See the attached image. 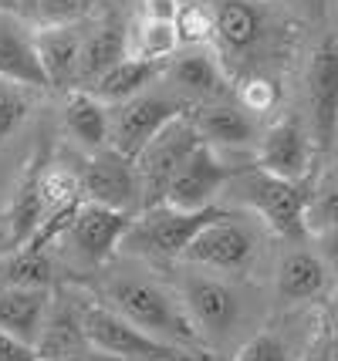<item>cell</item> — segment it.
Wrapping results in <instances>:
<instances>
[{
  "label": "cell",
  "mask_w": 338,
  "mask_h": 361,
  "mask_svg": "<svg viewBox=\"0 0 338 361\" xmlns=\"http://www.w3.org/2000/svg\"><path fill=\"white\" fill-rule=\"evenodd\" d=\"M24 115H28V98H24V92H20L17 85L0 78V142L24 122Z\"/></svg>",
  "instance_id": "obj_30"
},
{
  "label": "cell",
  "mask_w": 338,
  "mask_h": 361,
  "mask_svg": "<svg viewBox=\"0 0 338 361\" xmlns=\"http://www.w3.org/2000/svg\"><path fill=\"white\" fill-rule=\"evenodd\" d=\"M126 27L119 24V20H105L102 27L88 34L85 41H81V54H78V75L75 81H92L95 85L105 71H112L119 61H126L129 58V51H126Z\"/></svg>",
  "instance_id": "obj_18"
},
{
  "label": "cell",
  "mask_w": 338,
  "mask_h": 361,
  "mask_svg": "<svg viewBox=\"0 0 338 361\" xmlns=\"http://www.w3.org/2000/svg\"><path fill=\"white\" fill-rule=\"evenodd\" d=\"M258 169L277 179L301 183L311 169V139L301 128L298 118H281L277 126L267 128V135L260 139Z\"/></svg>",
  "instance_id": "obj_12"
},
{
  "label": "cell",
  "mask_w": 338,
  "mask_h": 361,
  "mask_svg": "<svg viewBox=\"0 0 338 361\" xmlns=\"http://www.w3.org/2000/svg\"><path fill=\"white\" fill-rule=\"evenodd\" d=\"M54 264L48 250L17 247L0 257V290H51Z\"/></svg>",
  "instance_id": "obj_20"
},
{
  "label": "cell",
  "mask_w": 338,
  "mask_h": 361,
  "mask_svg": "<svg viewBox=\"0 0 338 361\" xmlns=\"http://www.w3.org/2000/svg\"><path fill=\"white\" fill-rule=\"evenodd\" d=\"M308 109L318 149H332L338 135V41L325 37L308 64Z\"/></svg>",
  "instance_id": "obj_9"
},
{
  "label": "cell",
  "mask_w": 338,
  "mask_h": 361,
  "mask_svg": "<svg viewBox=\"0 0 338 361\" xmlns=\"http://www.w3.org/2000/svg\"><path fill=\"white\" fill-rule=\"evenodd\" d=\"M234 361H288V348L277 334H254L247 345L234 355Z\"/></svg>",
  "instance_id": "obj_31"
},
{
  "label": "cell",
  "mask_w": 338,
  "mask_h": 361,
  "mask_svg": "<svg viewBox=\"0 0 338 361\" xmlns=\"http://www.w3.org/2000/svg\"><path fill=\"white\" fill-rule=\"evenodd\" d=\"M332 338H338V314L332 317Z\"/></svg>",
  "instance_id": "obj_40"
},
{
  "label": "cell",
  "mask_w": 338,
  "mask_h": 361,
  "mask_svg": "<svg viewBox=\"0 0 338 361\" xmlns=\"http://www.w3.org/2000/svg\"><path fill=\"white\" fill-rule=\"evenodd\" d=\"M230 179V169L217 159L213 145L200 142L190 156L183 159L169 186L162 192V206H173V209H183V213H200V209H210L213 206V196L224 189V183Z\"/></svg>",
  "instance_id": "obj_7"
},
{
  "label": "cell",
  "mask_w": 338,
  "mask_h": 361,
  "mask_svg": "<svg viewBox=\"0 0 338 361\" xmlns=\"http://www.w3.org/2000/svg\"><path fill=\"white\" fill-rule=\"evenodd\" d=\"M325 283H328V267L318 253L294 250L281 260V270H277L281 300H311L325 290Z\"/></svg>",
  "instance_id": "obj_21"
},
{
  "label": "cell",
  "mask_w": 338,
  "mask_h": 361,
  "mask_svg": "<svg viewBox=\"0 0 338 361\" xmlns=\"http://www.w3.org/2000/svg\"><path fill=\"white\" fill-rule=\"evenodd\" d=\"M318 243H322V264L325 267H332V270H338V230L318 236Z\"/></svg>",
  "instance_id": "obj_36"
},
{
  "label": "cell",
  "mask_w": 338,
  "mask_h": 361,
  "mask_svg": "<svg viewBox=\"0 0 338 361\" xmlns=\"http://www.w3.org/2000/svg\"><path fill=\"white\" fill-rule=\"evenodd\" d=\"M213 34L224 41L230 51H243L258 41L260 34V14L254 4L247 0H224L213 11Z\"/></svg>",
  "instance_id": "obj_25"
},
{
  "label": "cell",
  "mask_w": 338,
  "mask_h": 361,
  "mask_svg": "<svg viewBox=\"0 0 338 361\" xmlns=\"http://www.w3.org/2000/svg\"><path fill=\"white\" fill-rule=\"evenodd\" d=\"M4 243H7V223L0 220V247H4Z\"/></svg>",
  "instance_id": "obj_39"
},
{
  "label": "cell",
  "mask_w": 338,
  "mask_h": 361,
  "mask_svg": "<svg viewBox=\"0 0 338 361\" xmlns=\"http://www.w3.org/2000/svg\"><path fill=\"white\" fill-rule=\"evenodd\" d=\"M58 361H85V355H78V358H58Z\"/></svg>",
  "instance_id": "obj_41"
},
{
  "label": "cell",
  "mask_w": 338,
  "mask_h": 361,
  "mask_svg": "<svg viewBox=\"0 0 338 361\" xmlns=\"http://www.w3.org/2000/svg\"><path fill=\"white\" fill-rule=\"evenodd\" d=\"M176 27L166 24V20H143V24H135V34H126V51L135 61L162 64L166 54L176 51Z\"/></svg>",
  "instance_id": "obj_26"
},
{
  "label": "cell",
  "mask_w": 338,
  "mask_h": 361,
  "mask_svg": "<svg viewBox=\"0 0 338 361\" xmlns=\"http://www.w3.org/2000/svg\"><path fill=\"white\" fill-rule=\"evenodd\" d=\"M34 351H37V361H58V358H78V355H85L88 345H85V334H81L78 311L75 314L71 311L48 314Z\"/></svg>",
  "instance_id": "obj_24"
},
{
  "label": "cell",
  "mask_w": 338,
  "mask_h": 361,
  "mask_svg": "<svg viewBox=\"0 0 338 361\" xmlns=\"http://www.w3.org/2000/svg\"><path fill=\"white\" fill-rule=\"evenodd\" d=\"M190 122H193L200 142H207V145L241 149V145L254 142V122L234 105H203V109H196Z\"/></svg>",
  "instance_id": "obj_19"
},
{
  "label": "cell",
  "mask_w": 338,
  "mask_h": 361,
  "mask_svg": "<svg viewBox=\"0 0 338 361\" xmlns=\"http://www.w3.org/2000/svg\"><path fill=\"white\" fill-rule=\"evenodd\" d=\"M129 223H132V216L122 213V209H109V206H98V203H81L68 236H71V247L78 250L81 260L105 264L122 247V236L129 230Z\"/></svg>",
  "instance_id": "obj_11"
},
{
  "label": "cell",
  "mask_w": 338,
  "mask_h": 361,
  "mask_svg": "<svg viewBox=\"0 0 338 361\" xmlns=\"http://www.w3.org/2000/svg\"><path fill=\"white\" fill-rule=\"evenodd\" d=\"M176 115H183V111L169 98H156V94L129 98L109 115V142L119 156L135 162V156L156 139V132L162 126H169Z\"/></svg>",
  "instance_id": "obj_6"
},
{
  "label": "cell",
  "mask_w": 338,
  "mask_h": 361,
  "mask_svg": "<svg viewBox=\"0 0 338 361\" xmlns=\"http://www.w3.org/2000/svg\"><path fill=\"white\" fill-rule=\"evenodd\" d=\"M315 361H338V338H328V341L318 348V358Z\"/></svg>",
  "instance_id": "obj_37"
},
{
  "label": "cell",
  "mask_w": 338,
  "mask_h": 361,
  "mask_svg": "<svg viewBox=\"0 0 338 361\" xmlns=\"http://www.w3.org/2000/svg\"><path fill=\"white\" fill-rule=\"evenodd\" d=\"M241 102L247 111H271L277 105V85L267 78H251L243 81Z\"/></svg>",
  "instance_id": "obj_32"
},
{
  "label": "cell",
  "mask_w": 338,
  "mask_h": 361,
  "mask_svg": "<svg viewBox=\"0 0 338 361\" xmlns=\"http://www.w3.org/2000/svg\"><path fill=\"white\" fill-rule=\"evenodd\" d=\"M179 11V0H143V20H166L173 24Z\"/></svg>",
  "instance_id": "obj_35"
},
{
  "label": "cell",
  "mask_w": 338,
  "mask_h": 361,
  "mask_svg": "<svg viewBox=\"0 0 338 361\" xmlns=\"http://www.w3.org/2000/svg\"><path fill=\"white\" fill-rule=\"evenodd\" d=\"M254 250H258V243H254V233L241 226L237 220H230V216H217V220H210L200 233L190 240V247L183 250L179 260H186V264H196V267H210V270H227V274H234V270H243L251 260H254Z\"/></svg>",
  "instance_id": "obj_8"
},
{
  "label": "cell",
  "mask_w": 338,
  "mask_h": 361,
  "mask_svg": "<svg viewBox=\"0 0 338 361\" xmlns=\"http://www.w3.org/2000/svg\"><path fill=\"white\" fill-rule=\"evenodd\" d=\"M0 78L17 88H48V78L34 54L31 31L4 11H0Z\"/></svg>",
  "instance_id": "obj_16"
},
{
  "label": "cell",
  "mask_w": 338,
  "mask_h": 361,
  "mask_svg": "<svg viewBox=\"0 0 338 361\" xmlns=\"http://www.w3.org/2000/svg\"><path fill=\"white\" fill-rule=\"evenodd\" d=\"M173 27L183 44H203L207 37H213V14L200 4H179Z\"/></svg>",
  "instance_id": "obj_29"
},
{
  "label": "cell",
  "mask_w": 338,
  "mask_h": 361,
  "mask_svg": "<svg viewBox=\"0 0 338 361\" xmlns=\"http://www.w3.org/2000/svg\"><path fill=\"white\" fill-rule=\"evenodd\" d=\"M78 186H81V200L109 206V209H122V213H129L135 200H139L135 162L119 156L115 149H98L95 156L85 162Z\"/></svg>",
  "instance_id": "obj_10"
},
{
  "label": "cell",
  "mask_w": 338,
  "mask_h": 361,
  "mask_svg": "<svg viewBox=\"0 0 338 361\" xmlns=\"http://www.w3.org/2000/svg\"><path fill=\"white\" fill-rule=\"evenodd\" d=\"M41 11L51 24H75L78 14L85 11V0H44Z\"/></svg>",
  "instance_id": "obj_33"
},
{
  "label": "cell",
  "mask_w": 338,
  "mask_h": 361,
  "mask_svg": "<svg viewBox=\"0 0 338 361\" xmlns=\"http://www.w3.org/2000/svg\"><path fill=\"white\" fill-rule=\"evenodd\" d=\"M109 300H112L115 314H122L129 324H135L156 341H166L173 348H200L203 341L183 300H176L169 290H162L159 283L145 281V277L109 281Z\"/></svg>",
  "instance_id": "obj_1"
},
{
  "label": "cell",
  "mask_w": 338,
  "mask_h": 361,
  "mask_svg": "<svg viewBox=\"0 0 338 361\" xmlns=\"http://www.w3.org/2000/svg\"><path fill=\"white\" fill-rule=\"evenodd\" d=\"M34 54L41 61V71L48 78V88H65L75 85L78 75V54L85 34L78 31V24H51L34 31Z\"/></svg>",
  "instance_id": "obj_15"
},
{
  "label": "cell",
  "mask_w": 338,
  "mask_h": 361,
  "mask_svg": "<svg viewBox=\"0 0 338 361\" xmlns=\"http://www.w3.org/2000/svg\"><path fill=\"white\" fill-rule=\"evenodd\" d=\"M332 230H338V186L315 192L305 209V233L325 236Z\"/></svg>",
  "instance_id": "obj_28"
},
{
  "label": "cell",
  "mask_w": 338,
  "mask_h": 361,
  "mask_svg": "<svg viewBox=\"0 0 338 361\" xmlns=\"http://www.w3.org/2000/svg\"><path fill=\"white\" fill-rule=\"evenodd\" d=\"M169 75L176 81V88L190 94H217L220 92V71H217V64L210 54L203 51H186V54H179L173 68H169Z\"/></svg>",
  "instance_id": "obj_27"
},
{
  "label": "cell",
  "mask_w": 338,
  "mask_h": 361,
  "mask_svg": "<svg viewBox=\"0 0 338 361\" xmlns=\"http://www.w3.org/2000/svg\"><path fill=\"white\" fill-rule=\"evenodd\" d=\"M44 169H48L44 152H37L28 162V169H24V176H20V183L14 189V200H11L7 220H4L7 223V243H11V250L24 247L37 233V226L44 223V216H48V200H44V189H41Z\"/></svg>",
  "instance_id": "obj_14"
},
{
  "label": "cell",
  "mask_w": 338,
  "mask_h": 361,
  "mask_svg": "<svg viewBox=\"0 0 338 361\" xmlns=\"http://www.w3.org/2000/svg\"><path fill=\"white\" fill-rule=\"evenodd\" d=\"M78 324L85 334V345L92 351H105V355L126 361H193L183 348L149 338L145 331L129 324L122 314H115L112 307L95 304V300L78 307Z\"/></svg>",
  "instance_id": "obj_2"
},
{
  "label": "cell",
  "mask_w": 338,
  "mask_h": 361,
  "mask_svg": "<svg viewBox=\"0 0 338 361\" xmlns=\"http://www.w3.org/2000/svg\"><path fill=\"white\" fill-rule=\"evenodd\" d=\"M224 216V209L210 206L200 213H183L173 206H149L143 209L139 220L129 223V230L122 236V247L139 257H156V260H176L183 257V250L210 220Z\"/></svg>",
  "instance_id": "obj_3"
},
{
  "label": "cell",
  "mask_w": 338,
  "mask_h": 361,
  "mask_svg": "<svg viewBox=\"0 0 338 361\" xmlns=\"http://www.w3.org/2000/svg\"><path fill=\"white\" fill-rule=\"evenodd\" d=\"M243 200L251 209H258L277 236H284V240L305 236V209L311 200L305 179L291 183V179H277V176L254 169L243 176Z\"/></svg>",
  "instance_id": "obj_5"
},
{
  "label": "cell",
  "mask_w": 338,
  "mask_h": 361,
  "mask_svg": "<svg viewBox=\"0 0 338 361\" xmlns=\"http://www.w3.org/2000/svg\"><path fill=\"white\" fill-rule=\"evenodd\" d=\"M65 126L85 149H102L109 142V111L88 92H71L65 102Z\"/></svg>",
  "instance_id": "obj_23"
},
{
  "label": "cell",
  "mask_w": 338,
  "mask_h": 361,
  "mask_svg": "<svg viewBox=\"0 0 338 361\" xmlns=\"http://www.w3.org/2000/svg\"><path fill=\"white\" fill-rule=\"evenodd\" d=\"M183 307L196 324V331L213 334V338L227 334L237 324V314H241L237 294L227 283L210 281V277H186L183 281Z\"/></svg>",
  "instance_id": "obj_13"
},
{
  "label": "cell",
  "mask_w": 338,
  "mask_h": 361,
  "mask_svg": "<svg viewBox=\"0 0 338 361\" xmlns=\"http://www.w3.org/2000/svg\"><path fill=\"white\" fill-rule=\"evenodd\" d=\"M51 314V290H0V331L24 345H37Z\"/></svg>",
  "instance_id": "obj_17"
},
{
  "label": "cell",
  "mask_w": 338,
  "mask_h": 361,
  "mask_svg": "<svg viewBox=\"0 0 338 361\" xmlns=\"http://www.w3.org/2000/svg\"><path fill=\"white\" fill-rule=\"evenodd\" d=\"M159 68L162 64L126 58V61H119L112 71H105V75L92 85V94H95L102 105H105V102L122 105V102H129V98H139L145 85L159 75Z\"/></svg>",
  "instance_id": "obj_22"
},
{
  "label": "cell",
  "mask_w": 338,
  "mask_h": 361,
  "mask_svg": "<svg viewBox=\"0 0 338 361\" xmlns=\"http://www.w3.org/2000/svg\"><path fill=\"white\" fill-rule=\"evenodd\" d=\"M196 145H200V135H196L193 122L186 115H176L135 156V176H139V192H143L139 203H143V209L162 203V192L169 186L173 173L183 166V159L190 156Z\"/></svg>",
  "instance_id": "obj_4"
},
{
  "label": "cell",
  "mask_w": 338,
  "mask_h": 361,
  "mask_svg": "<svg viewBox=\"0 0 338 361\" xmlns=\"http://www.w3.org/2000/svg\"><path fill=\"white\" fill-rule=\"evenodd\" d=\"M85 361H126V358H115V355H105V351H85Z\"/></svg>",
  "instance_id": "obj_38"
},
{
  "label": "cell",
  "mask_w": 338,
  "mask_h": 361,
  "mask_svg": "<svg viewBox=\"0 0 338 361\" xmlns=\"http://www.w3.org/2000/svg\"><path fill=\"white\" fill-rule=\"evenodd\" d=\"M0 361H37V351L0 331Z\"/></svg>",
  "instance_id": "obj_34"
}]
</instances>
